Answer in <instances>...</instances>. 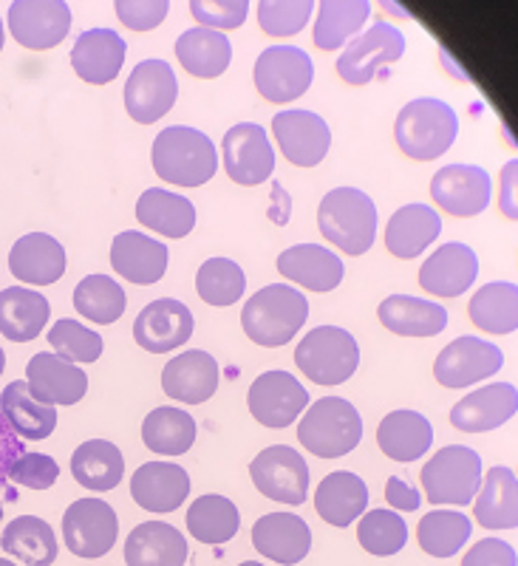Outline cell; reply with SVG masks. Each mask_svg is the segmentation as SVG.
Masks as SVG:
<instances>
[{"label": "cell", "mask_w": 518, "mask_h": 566, "mask_svg": "<svg viewBox=\"0 0 518 566\" xmlns=\"http://www.w3.org/2000/svg\"><path fill=\"white\" fill-rule=\"evenodd\" d=\"M179 97V80L165 60H142L125 83V108L139 125L159 123Z\"/></svg>", "instance_id": "cell-13"}, {"label": "cell", "mask_w": 518, "mask_h": 566, "mask_svg": "<svg viewBox=\"0 0 518 566\" xmlns=\"http://www.w3.org/2000/svg\"><path fill=\"white\" fill-rule=\"evenodd\" d=\"M252 544L258 553L283 566L301 564L312 549V530L294 513H267L252 527Z\"/></svg>", "instance_id": "cell-27"}, {"label": "cell", "mask_w": 518, "mask_h": 566, "mask_svg": "<svg viewBox=\"0 0 518 566\" xmlns=\"http://www.w3.org/2000/svg\"><path fill=\"white\" fill-rule=\"evenodd\" d=\"M218 380H221V371H218L216 357L201 348L176 354L162 371V388L167 397L187 406L207 402L218 391Z\"/></svg>", "instance_id": "cell-21"}, {"label": "cell", "mask_w": 518, "mask_h": 566, "mask_svg": "<svg viewBox=\"0 0 518 566\" xmlns=\"http://www.w3.org/2000/svg\"><path fill=\"white\" fill-rule=\"evenodd\" d=\"M60 479V464L45 453H23L9 470V482L29 490H49Z\"/></svg>", "instance_id": "cell-53"}, {"label": "cell", "mask_w": 518, "mask_h": 566, "mask_svg": "<svg viewBox=\"0 0 518 566\" xmlns=\"http://www.w3.org/2000/svg\"><path fill=\"white\" fill-rule=\"evenodd\" d=\"M397 145L408 159L431 161L448 154L459 136V116L448 103L434 97L411 99L394 123Z\"/></svg>", "instance_id": "cell-4"}, {"label": "cell", "mask_w": 518, "mask_h": 566, "mask_svg": "<svg viewBox=\"0 0 518 566\" xmlns=\"http://www.w3.org/2000/svg\"><path fill=\"white\" fill-rule=\"evenodd\" d=\"M247 408L263 428L281 431L309 408V391L289 371H263L247 391Z\"/></svg>", "instance_id": "cell-12"}, {"label": "cell", "mask_w": 518, "mask_h": 566, "mask_svg": "<svg viewBox=\"0 0 518 566\" xmlns=\"http://www.w3.org/2000/svg\"><path fill=\"white\" fill-rule=\"evenodd\" d=\"M27 382L34 399L45 406H77L89 391V374L52 352H40L29 360Z\"/></svg>", "instance_id": "cell-20"}, {"label": "cell", "mask_w": 518, "mask_h": 566, "mask_svg": "<svg viewBox=\"0 0 518 566\" xmlns=\"http://www.w3.org/2000/svg\"><path fill=\"white\" fill-rule=\"evenodd\" d=\"M294 366L314 386H343L358 371L360 346L345 328L318 326L294 348Z\"/></svg>", "instance_id": "cell-6"}, {"label": "cell", "mask_w": 518, "mask_h": 566, "mask_svg": "<svg viewBox=\"0 0 518 566\" xmlns=\"http://www.w3.org/2000/svg\"><path fill=\"white\" fill-rule=\"evenodd\" d=\"M247 290V275L241 266L230 258H210L196 272V292L210 306H232L244 297Z\"/></svg>", "instance_id": "cell-48"}, {"label": "cell", "mask_w": 518, "mask_h": 566, "mask_svg": "<svg viewBox=\"0 0 518 566\" xmlns=\"http://www.w3.org/2000/svg\"><path fill=\"white\" fill-rule=\"evenodd\" d=\"M318 230L345 255H365L377 239V205L358 187H334L318 205Z\"/></svg>", "instance_id": "cell-1"}, {"label": "cell", "mask_w": 518, "mask_h": 566, "mask_svg": "<svg viewBox=\"0 0 518 566\" xmlns=\"http://www.w3.org/2000/svg\"><path fill=\"white\" fill-rule=\"evenodd\" d=\"M120 538V518L103 499H77L63 515L65 547L77 558H103Z\"/></svg>", "instance_id": "cell-10"}, {"label": "cell", "mask_w": 518, "mask_h": 566, "mask_svg": "<svg viewBox=\"0 0 518 566\" xmlns=\"http://www.w3.org/2000/svg\"><path fill=\"white\" fill-rule=\"evenodd\" d=\"M241 527L238 507L225 495L207 493L187 507V533L201 544H227Z\"/></svg>", "instance_id": "cell-45"}, {"label": "cell", "mask_w": 518, "mask_h": 566, "mask_svg": "<svg viewBox=\"0 0 518 566\" xmlns=\"http://www.w3.org/2000/svg\"><path fill=\"white\" fill-rule=\"evenodd\" d=\"M372 14L369 0H323L318 9V23H314V45L320 52H334L345 49L358 38L360 29Z\"/></svg>", "instance_id": "cell-42"}, {"label": "cell", "mask_w": 518, "mask_h": 566, "mask_svg": "<svg viewBox=\"0 0 518 566\" xmlns=\"http://www.w3.org/2000/svg\"><path fill=\"white\" fill-rule=\"evenodd\" d=\"M462 566H518L516 549L501 538H481L467 549Z\"/></svg>", "instance_id": "cell-55"}, {"label": "cell", "mask_w": 518, "mask_h": 566, "mask_svg": "<svg viewBox=\"0 0 518 566\" xmlns=\"http://www.w3.org/2000/svg\"><path fill=\"white\" fill-rule=\"evenodd\" d=\"M377 317L400 337H436L448 326V310L414 295H388L377 306Z\"/></svg>", "instance_id": "cell-31"}, {"label": "cell", "mask_w": 518, "mask_h": 566, "mask_svg": "<svg viewBox=\"0 0 518 566\" xmlns=\"http://www.w3.org/2000/svg\"><path fill=\"white\" fill-rule=\"evenodd\" d=\"M52 317L45 295L29 286H9L0 292V335L12 343L38 340Z\"/></svg>", "instance_id": "cell-34"}, {"label": "cell", "mask_w": 518, "mask_h": 566, "mask_svg": "<svg viewBox=\"0 0 518 566\" xmlns=\"http://www.w3.org/2000/svg\"><path fill=\"white\" fill-rule=\"evenodd\" d=\"M501 366L505 354L496 343L465 335L442 348L434 363V377L445 388H467L499 374Z\"/></svg>", "instance_id": "cell-14"}, {"label": "cell", "mask_w": 518, "mask_h": 566, "mask_svg": "<svg viewBox=\"0 0 518 566\" xmlns=\"http://www.w3.org/2000/svg\"><path fill=\"white\" fill-rule=\"evenodd\" d=\"M116 18L134 32H154L170 12L167 0H116Z\"/></svg>", "instance_id": "cell-54"}, {"label": "cell", "mask_w": 518, "mask_h": 566, "mask_svg": "<svg viewBox=\"0 0 518 566\" xmlns=\"http://www.w3.org/2000/svg\"><path fill=\"white\" fill-rule=\"evenodd\" d=\"M470 321L487 335H510L518 328V286L507 281L485 283L470 297Z\"/></svg>", "instance_id": "cell-44"}, {"label": "cell", "mask_w": 518, "mask_h": 566, "mask_svg": "<svg viewBox=\"0 0 518 566\" xmlns=\"http://www.w3.org/2000/svg\"><path fill=\"white\" fill-rule=\"evenodd\" d=\"M151 159L156 176L176 187H201L218 170L216 145L210 136L187 125H170L159 130L151 148Z\"/></svg>", "instance_id": "cell-3"}, {"label": "cell", "mask_w": 518, "mask_h": 566, "mask_svg": "<svg viewBox=\"0 0 518 566\" xmlns=\"http://www.w3.org/2000/svg\"><path fill=\"white\" fill-rule=\"evenodd\" d=\"M369 507V488L349 470H334L314 490V510L332 527H349Z\"/></svg>", "instance_id": "cell-32"}, {"label": "cell", "mask_w": 518, "mask_h": 566, "mask_svg": "<svg viewBox=\"0 0 518 566\" xmlns=\"http://www.w3.org/2000/svg\"><path fill=\"white\" fill-rule=\"evenodd\" d=\"M470 533H474L470 518L465 513H456V510H434L416 527L419 547L434 558H454L467 544Z\"/></svg>", "instance_id": "cell-47"}, {"label": "cell", "mask_w": 518, "mask_h": 566, "mask_svg": "<svg viewBox=\"0 0 518 566\" xmlns=\"http://www.w3.org/2000/svg\"><path fill=\"white\" fill-rule=\"evenodd\" d=\"M0 566H18V564H14V560H9V558H0Z\"/></svg>", "instance_id": "cell-61"}, {"label": "cell", "mask_w": 518, "mask_h": 566, "mask_svg": "<svg viewBox=\"0 0 518 566\" xmlns=\"http://www.w3.org/2000/svg\"><path fill=\"white\" fill-rule=\"evenodd\" d=\"M442 232V219L439 212L431 205H405L400 207L394 216L388 219L385 227V247L394 258H411L423 255Z\"/></svg>", "instance_id": "cell-30"}, {"label": "cell", "mask_w": 518, "mask_h": 566, "mask_svg": "<svg viewBox=\"0 0 518 566\" xmlns=\"http://www.w3.org/2000/svg\"><path fill=\"white\" fill-rule=\"evenodd\" d=\"M272 134L281 154L298 168H314L327 159L332 148V130L327 119L314 111H281L272 119Z\"/></svg>", "instance_id": "cell-17"}, {"label": "cell", "mask_w": 518, "mask_h": 566, "mask_svg": "<svg viewBox=\"0 0 518 566\" xmlns=\"http://www.w3.org/2000/svg\"><path fill=\"white\" fill-rule=\"evenodd\" d=\"M380 451L394 462H416L431 451L434 444V428L419 411H391L383 417L377 428Z\"/></svg>", "instance_id": "cell-36"}, {"label": "cell", "mask_w": 518, "mask_h": 566, "mask_svg": "<svg viewBox=\"0 0 518 566\" xmlns=\"http://www.w3.org/2000/svg\"><path fill=\"white\" fill-rule=\"evenodd\" d=\"M431 196L456 219H474L487 210L493 196L490 174L479 165H448L431 179Z\"/></svg>", "instance_id": "cell-18"}, {"label": "cell", "mask_w": 518, "mask_h": 566, "mask_svg": "<svg viewBox=\"0 0 518 566\" xmlns=\"http://www.w3.org/2000/svg\"><path fill=\"white\" fill-rule=\"evenodd\" d=\"M196 419L182 408H154L142 422V442L159 457H185L196 442Z\"/></svg>", "instance_id": "cell-43"}, {"label": "cell", "mask_w": 518, "mask_h": 566, "mask_svg": "<svg viewBox=\"0 0 518 566\" xmlns=\"http://www.w3.org/2000/svg\"><path fill=\"white\" fill-rule=\"evenodd\" d=\"M476 522L487 530L518 527V476L505 464H496L485 473L474 499Z\"/></svg>", "instance_id": "cell-35"}, {"label": "cell", "mask_w": 518, "mask_h": 566, "mask_svg": "<svg viewBox=\"0 0 518 566\" xmlns=\"http://www.w3.org/2000/svg\"><path fill=\"white\" fill-rule=\"evenodd\" d=\"M252 80L267 103H292L312 85L314 63L298 45H269L256 60Z\"/></svg>", "instance_id": "cell-8"}, {"label": "cell", "mask_w": 518, "mask_h": 566, "mask_svg": "<svg viewBox=\"0 0 518 566\" xmlns=\"http://www.w3.org/2000/svg\"><path fill=\"white\" fill-rule=\"evenodd\" d=\"M309 317V301L289 283H269L244 303V335L256 346L278 348L294 340Z\"/></svg>", "instance_id": "cell-2"}, {"label": "cell", "mask_w": 518, "mask_h": 566, "mask_svg": "<svg viewBox=\"0 0 518 566\" xmlns=\"http://www.w3.org/2000/svg\"><path fill=\"white\" fill-rule=\"evenodd\" d=\"M358 541L365 553L388 558L408 544V524L394 510H369L365 515H360Z\"/></svg>", "instance_id": "cell-49"}, {"label": "cell", "mask_w": 518, "mask_h": 566, "mask_svg": "<svg viewBox=\"0 0 518 566\" xmlns=\"http://www.w3.org/2000/svg\"><path fill=\"white\" fill-rule=\"evenodd\" d=\"M298 439L314 457L340 459L363 439V417L349 399L323 397L307 408L298 424Z\"/></svg>", "instance_id": "cell-5"}, {"label": "cell", "mask_w": 518, "mask_h": 566, "mask_svg": "<svg viewBox=\"0 0 518 566\" xmlns=\"http://www.w3.org/2000/svg\"><path fill=\"white\" fill-rule=\"evenodd\" d=\"M23 453H27V448H23V439L14 433V428L9 424V419L3 417V411H0V488L9 482V470H12V464L18 462Z\"/></svg>", "instance_id": "cell-56"}, {"label": "cell", "mask_w": 518, "mask_h": 566, "mask_svg": "<svg viewBox=\"0 0 518 566\" xmlns=\"http://www.w3.org/2000/svg\"><path fill=\"white\" fill-rule=\"evenodd\" d=\"M0 522H3V502H0Z\"/></svg>", "instance_id": "cell-63"}, {"label": "cell", "mask_w": 518, "mask_h": 566, "mask_svg": "<svg viewBox=\"0 0 518 566\" xmlns=\"http://www.w3.org/2000/svg\"><path fill=\"white\" fill-rule=\"evenodd\" d=\"M405 54V34L385 20L374 23L369 32L358 34L352 43H345L338 57V74L349 85H365L377 77L383 65L397 63Z\"/></svg>", "instance_id": "cell-11"}, {"label": "cell", "mask_w": 518, "mask_h": 566, "mask_svg": "<svg viewBox=\"0 0 518 566\" xmlns=\"http://www.w3.org/2000/svg\"><path fill=\"white\" fill-rule=\"evenodd\" d=\"M125 306H128V295L111 275H89L74 290V310L96 326H111L120 321L125 315Z\"/></svg>", "instance_id": "cell-46"}, {"label": "cell", "mask_w": 518, "mask_h": 566, "mask_svg": "<svg viewBox=\"0 0 518 566\" xmlns=\"http://www.w3.org/2000/svg\"><path fill=\"white\" fill-rule=\"evenodd\" d=\"M3 553L23 566H52L58 560V535L38 515H18L0 535Z\"/></svg>", "instance_id": "cell-40"}, {"label": "cell", "mask_w": 518, "mask_h": 566, "mask_svg": "<svg viewBox=\"0 0 518 566\" xmlns=\"http://www.w3.org/2000/svg\"><path fill=\"white\" fill-rule=\"evenodd\" d=\"M190 14L196 23H201V29L225 34L247 20L250 3L247 0H190Z\"/></svg>", "instance_id": "cell-52"}, {"label": "cell", "mask_w": 518, "mask_h": 566, "mask_svg": "<svg viewBox=\"0 0 518 566\" xmlns=\"http://www.w3.org/2000/svg\"><path fill=\"white\" fill-rule=\"evenodd\" d=\"M167 247L139 230H125L111 241V266L136 286L159 283L167 272Z\"/></svg>", "instance_id": "cell-24"}, {"label": "cell", "mask_w": 518, "mask_h": 566, "mask_svg": "<svg viewBox=\"0 0 518 566\" xmlns=\"http://www.w3.org/2000/svg\"><path fill=\"white\" fill-rule=\"evenodd\" d=\"M278 272L309 292H332L343 283V261L320 244L289 247L278 255Z\"/></svg>", "instance_id": "cell-29"}, {"label": "cell", "mask_w": 518, "mask_h": 566, "mask_svg": "<svg viewBox=\"0 0 518 566\" xmlns=\"http://www.w3.org/2000/svg\"><path fill=\"white\" fill-rule=\"evenodd\" d=\"M516 411L518 388L510 382H493V386H485L459 399L450 408V424L465 433H487L516 417Z\"/></svg>", "instance_id": "cell-22"}, {"label": "cell", "mask_w": 518, "mask_h": 566, "mask_svg": "<svg viewBox=\"0 0 518 566\" xmlns=\"http://www.w3.org/2000/svg\"><path fill=\"white\" fill-rule=\"evenodd\" d=\"M131 495L147 513H173L190 495V476L179 464L147 462L131 476Z\"/></svg>", "instance_id": "cell-25"}, {"label": "cell", "mask_w": 518, "mask_h": 566, "mask_svg": "<svg viewBox=\"0 0 518 566\" xmlns=\"http://www.w3.org/2000/svg\"><path fill=\"white\" fill-rule=\"evenodd\" d=\"M499 207L510 221H518V159H510L501 168Z\"/></svg>", "instance_id": "cell-57"}, {"label": "cell", "mask_w": 518, "mask_h": 566, "mask_svg": "<svg viewBox=\"0 0 518 566\" xmlns=\"http://www.w3.org/2000/svg\"><path fill=\"white\" fill-rule=\"evenodd\" d=\"M9 272L29 286H52L65 275V250L49 232H29L9 250Z\"/></svg>", "instance_id": "cell-28"}, {"label": "cell", "mask_w": 518, "mask_h": 566, "mask_svg": "<svg viewBox=\"0 0 518 566\" xmlns=\"http://www.w3.org/2000/svg\"><path fill=\"white\" fill-rule=\"evenodd\" d=\"M0 411L9 419L20 439H49L58 428V408L45 406L29 391L27 380H14L0 394Z\"/></svg>", "instance_id": "cell-39"}, {"label": "cell", "mask_w": 518, "mask_h": 566, "mask_svg": "<svg viewBox=\"0 0 518 566\" xmlns=\"http://www.w3.org/2000/svg\"><path fill=\"white\" fill-rule=\"evenodd\" d=\"M312 12V0H261L258 23L272 38H294L307 29Z\"/></svg>", "instance_id": "cell-51"}, {"label": "cell", "mask_w": 518, "mask_h": 566, "mask_svg": "<svg viewBox=\"0 0 518 566\" xmlns=\"http://www.w3.org/2000/svg\"><path fill=\"white\" fill-rule=\"evenodd\" d=\"M225 150V168L236 185L256 187L269 181L276 174V150L269 142L267 130L256 123L232 125L221 142Z\"/></svg>", "instance_id": "cell-16"}, {"label": "cell", "mask_w": 518, "mask_h": 566, "mask_svg": "<svg viewBox=\"0 0 518 566\" xmlns=\"http://www.w3.org/2000/svg\"><path fill=\"white\" fill-rule=\"evenodd\" d=\"M49 343H52L58 357L74 363V366L96 363L103 357V337L96 335L94 328L71 321V317H63V321H58L49 328Z\"/></svg>", "instance_id": "cell-50"}, {"label": "cell", "mask_w": 518, "mask_h": 566, "mask_svg": "<svg viewBox=\"0 0 518 566\" xmlns=\"http://www.w3.org/2000/svg\"><path fill=\"white\" fill-rule=\"evenodd\" d=\"M238 566H263V564H258V560H244V564H238Z\"/></svg>", "instance_id": "cell-62"}, {"label": "cell", "mask_w": 518, "mask_h": 566, "mask_svg": "<svg viewBox=\"0 0 518 566\" xmlns=\"http://www.w3.org/2000/svg\"><path fill=\"white\" fill-rule=\"evenodd\" d=\"M250 479L258 493L269 502H281L289 507L307 502L309 495V464L301 453L289 444H269L250 462Z\"/></svg>", "instance_id": "cell-9"}, {"label": "cell", "mask_w": 518, "mask_h": 566, "mask_svg": "<svg viewBox=\"0 0 518 566\" xmlns=\"http://www.w3.org/2000/svg\"><path fill=\"white\" fill-rule=\"evenodd\" d=\"M3 38H7V34H3V20H0V52H3Z\"/></svg>", "instance_id": "cell-60"}, {"label": "cell", "mask_w": 518, "mask_h": 566, "mask_svg": "<svg viewBox=\"0 0 518 566\" xmlns=\"http://www.w3.org/2000/svg\"><path fill=\"white\" fill-rule=\"evenodd\" d=\"M9 32L23 49L45 52L71 32V9L65 0H14L9 7Z\"/></svg>", "instance_id": "cell-15"}, {"label": "cell", "mask_w": 518, "mask_h": 566, "mask_svg": "<svg viewBox=\"0 0 518 566\" xmlns=\"http://www.w3.org/2000/svg\"><path fill=\"white\" fill-rule=\"evenodd\" d=\"M479 275V258L467 244L450 241L439 247L419 270V286L428 295L439 297H459L474 286Z\"/></svg>", "instance_id": "cell-26"}, {"label": "cell", "mask_w": 518, "mask_h": 566, "mask_svg": "<svg viewBox=\"0 0 518 566\" xmlns=\"http://www.w3.org/2000/svg\"><path fill=\"white\" fill-rule=\"evenodd\" d=\"M385 499H388L391 507L403 510V513H414V510H419V504H423L419 490L411 488V484L403 482L400 476H391L388 482H385Z\"/></svg>", "instance_id": "cell-58"}, {"label": "cell", "mask_w": 518, "mask_h": 566, "mask_svg": "<svg viewBox=\"0 0 518 566\" xmlns=\"http://www.w3.org/2000/svg\"><path fill=\"white\" fill-rule=\"evenodd\" d=\"M176 57H179L182 69L193 77L216 80L230 69L232 45L227 34L213 32V29H187L179 40H176Z\"/></svg>", "instance_id": "cell-41"}, {"label": "cell", "mask_w": 518, "mask_h": 566, "mask_svg": "<svg viewBox=\"0 0 518 566\" xmlns=\"http://www.w3.org/2000/svg\"><path fill=\"white\" fill-rule=\"evenodd\" d=\"M187 538L165 522H145L131 530L125 541L128 566H185Z\"/></svg>", "instance_id": "cell-33"}, {"label": "cell", "mask_w": 518, "mask_h": 566, "mask_svg": "<svg viewBox=\"0 0 518 566\" xmlns=\"http://www.w3.org/2000/svg\"><path fill=\"white\" fill-rule=\"evenodd\" d=\"M193 312L182 301L173 297H159V301L147 303L145 310L134 321V340L145 352L165 354L173 348L185 346L193 337Z\"/></svg>", "instance_id": "cell-19"}, {"label": "cell", "mask_w": 518, "mask_h": 566, "mask_svg": "<svg viewBox=\"0 0 518 566\" xmlns=\"http://www.w3.org/2000/svg\"><path fill=\"white\" fill-rule=\"evenodd\" d=\"M136 221L165 239H185L196 227V207L190 199L170 193L165 187H151L136 199Z\"/></svg>", "instance_id": "cell-37"}, {"label": "cell", "mask_w": 518, "mask_h": 566, "mask_svg": "<svg viewBox=\"0 0 518 566\" xmlns=\"http://www.w3.org/2000/svg\"><path fill=\"white\" fill-rule=\"evenodd\" d=\"M71 476L91 493H108L125 476V457L108 439H89L71 453Z\"/></svg>", "instance_id": "cell-38"}, {"label": "cell", "mask_w": 518, "mask_h": 566, "mask_svg": "<svg viewBox=\"0 0 518 566\" xmlns=\"http://www.w3.org/2000/svg\"><path fill=\"white\" fill-rule=\"evenodd\" d=\"M3 368H7V354H3V348H0V374H3Z\"/></svg>", "instance_id": "cell-59"}, {"label": "cell", "mask_w": 518, "mask_h": 566, "mask_svg": "<svg viewBox=\"0 0 518 566\" xmlns=\"http://www.w3.org/2000/svg\"><path fill=\"white\" fill-rule=\"evenodd\" d=\"M128 43L114 29H89L71 49V65L83 83L108 85L120 77Z\"/></svg>", "instance_id": "cell-23"}, {"label": "cell", "mask_w": 518, "mask_h": 566, "mask_svg": "<svg viewBox=\"0 0 518 566\" xmlns=\"http://www.w3.org/2000/svg\"><path fill=\"white\" fill-rule=\"evenodd\" d=\"M423 490L431 504H470L481 488V457L467 444H448L423 468Z\"/></svg>", "instance_id": "cell-7"}]
</instances>
